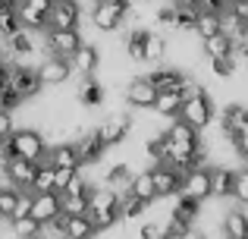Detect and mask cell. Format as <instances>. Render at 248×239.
Here are the masks:
<instances>
[{
    "label": "cell",
    "mask_w": 248,
    "mask_h": 239,
    "mask_svg": "<svg viewBox=\"0 0 248 239\" xmlns=\"http://www.w3.org/2000/svg\"><path fill=\"white\" fill-rule=\"evenodd\" d=\"M232 142H236V151H239V158L248 164V126L242 129L239 135H232Z\"/></svg>",
    "instance_id": "obj_45"
},
{
    "label": "cell",
    "mask_w": 248,
    "mask_h": 239,
    "mask_svg": "<svg viewBox=\"0 0 248 239\" xmlns=\"http://www.w3.org/2000/svg\"><path fill=\"white\" fill-rule=\"evenodd\" d=\"M132 195H139V198H145L148 205L157 198V189H154V176H151V170H139V173H132V179H129V186H126Z\"/></svg>",
    "instance_id": "obj_26"
},
{
    "label": "cell",
    "mask_w": 248,
    "mask_h": 239,
    "mask_svg": "<svg viewBox=\"0 0 248 239\" xmlns=\"http://www.w3.org/2000/svg\"><path fill=\"white\" fill-rule=\"evenodd\" d=\"M88 217H91V223H94L97 233H104V230H110L116 221H120V211H97V208H91Z\"/></svg>",
    "instance_id": "obj_38"
},
{
    "label": "cell",
    "mask_w": 248,
    "mask_h": 239,
    "mask_svg": "<svg viewBox=\"0 0 248 239\" xmlns=\"http://www.w3.org/2000/svg\"><path fill=\"white\" fill-rule=\"evenodd\" d=\"M232 198H236L242 208L248 205V164H245V167H239L236 176H232Z\"/></svg>",
    "instance_id": "obj_37"
},
{
    "label": "cell",
    "mask_w": 248,
    "mask_h": 239,
    "mask_svg": "<svg viewBox=\"0 0 248 239\" xmlns=\"http://www.w3.org/2000/svg\"><path fill=\"white\" fill-rule=\"evenodd\" d=\"M101 60H104L101 48H94V44L82 41V48L73 54V69H76V76H97V69H101Z\"/></svg>",
    "instance_id": "obj_17"
},
{
    "label": "cell",
    "mask_w": 248,
    "mask_h": 239,
    "mask_svg": "<svg viewBox=\"0 0 248 239\" xmlns=\"http://www.w3.org/2000/svg\"><path fill=\"white\" fill-rule=\"evenodd\" d=\"M179 239H207V236H204V230H201L198 223H195V227H188V230H186V233H182Z\"/></svg>",
    "instance_id": "obj_46"
},
{
    "label": "cell",
    "mask_w": 248,
    "mask_h": 239,
    "mask_svg": "<svg viewBox=\"0 0 248 239\" xmlns=\"http://www.w3.org/2000/svg\"><path fill=\"white\" fill-rule=\"evenodd\" d=\"M179 195H188V198H195V202H207V198H211V170H207L204 164L188 170L186 176H182Z\"/></svg>",
    "instance_id": "obj_11"
},
{
    "label": "cell",
    "mask_w": 248,
    "mask_h": 239,
    "mask_svg": "<svg viewBox=\"0 0 248 239\" xmlns=\"http://www.w3.org/2000/svg\"><path fill=\"white\" fill-rule=\"evenodd\" d=\"M82 29H47L44 32V50L57 57H66L73 60V54L82 48Z\"/></svg>",
    "instance_id": "obj_5"
},
{
    "label": "cell",
    "mask_w": 248,
    "mask_h": 239,
    "mask_svg": "<svg viewBox=\"0 0 248 239\" xmlns=\"http://www.w3.org/2000/svg\"><path fill=\"white\" fill-rule=\"evenodd\" d=\"M13 129H16V117H13V111L0 107V135H10Z\"/></svg>",
    "instance_id": "obj_44"
},
{
    "label": "cell",
    "mask_w": 248,
    "mask_h": 239,
    "mask_svg": "<svg viewBox=\"0 0 248 239\" xmlns=\"http://www.w3.org/2000/svg\"><path fill=\"white\" fill-rule=\"evenodd\" d=\"M6 151L19 154V158H29V160H38V164H47L50 145L38 126H16L6 135Z\"/></svg>",
    "instance_id": "obj_1"
},
{
    "label": "cell",
    "mask_w": 248,
    "mask_h": 239,
    "mask_svg": "<svg viewBox=\"0 0 248 239\" xmlns=\"http://www.w3.org/2000/svg\"><path fill=\"white\" fill-rule=\"evenodd\" d=\"M232 38H236V54L242 60H248V25H239V32Z\"/></svg>",
    "instance_id": "obj_42"
},
{
    "label": "cell",
    "mask_w": 248,
    "mask_h": 239,
    "mask_svg": "<svg viewBox=\"0 0 248 239\" xmlns=\"http://www.w3.org/2000/svg\"><path fill=\"white\" fill-rule=\"evenodd\" d=\"M139 239H167L164 233V221H145L139 230Z\"/></svg>",
    "instance_id": "obj_39"
},
{
    "label": "cell",
    "mask_w": 248,
    "mask_h": 239,
    "mask_svg": "<svg viewBox=\"0 0 248 239\" xmlns=\"http://www.w3.org/2000/svg\"><path fill=\"white\" fill-rule=\"evenodd\" d=\"M129 179H132V167H129V160H116V164H110L107 170H104V176H101V183H107V186H129Z\"/></svg>",
    "instance_id": "obj_30"
},
{
    "label": "cell",
    "mask_w": 248,
    "mask_h": 239,
    "mask_svg": "<svg viewBox=\"0 0 248 239\" xmlns=\"http://www.w3.org/2000/svg\"><path fill=\"white\" fill-rule=\"evenodd\" d=\"M179 120H186L188 126H195L198 132H204V129L214 123V104H211V98H207V95L186 98V101H182V111H179Z\"/></svg>",
    "instance_id": "obj_7"
},
{
    "label": "cell",
    "mask_w": 248,
    "mask_h": 239,
    "mask_svg": "<svg viewBox=\"0 0 248 239\" xmlns=\"http://www.w3.org/2000/svg\"><path fill=\"white\" fill-rule=\"evenodd\" d=\"M126 3H129V0H126Z\"/></svg>",
    "instance_id": "obj_51"
},
{
    "label": "cell",
    "mask_w": 248,
    "mask_h": 239,
    "mask_svg": "<svg viewBox=\"0 0 248 239\" xmlns=\"http://www.w3.org/2000/svg\"><path fill=\"white\" fill-rule=\"evenodd\" d=\"M239 239H248V236H239Z\"/></svg>",
    "instance_id": "obj_49"
},
{
    "label": "cell",
    "mask_w": 248,
    "mask_h": 239,
    "mask_svg": "<svg viewBox=\"0 0 248 239\" xmlns=\"http://www.w3.org/2000/svg\"><path fill=\"white\" fill-rule=\"evenodd\" d=\"M35 170H38V160L19 158V154H10V158L3 160V176H6V183H13L16 189H31Z\"/></svg>",
    "instance_id": "obj_9"
},
{
    "label": "cell",
    "mask_w": 248,
    "mask_h": 239,
    "mask_svg": "<svg viewBox=\"0 0 248 239\" xmlns=\"http://www.w3.org/2000/svg\"><path fill=\"white\" fill-rule=\"evenodd\" d=\"M73 145H76V151H79V158H82V167H88V164H101L104 151H107V142L101 139L97 126H94V129H85V132L73 142Z\"/></svg>",
    "instance_id": "obj_12"
},
{
    "label": "cell",
    "mask_w": 248,
    "mask_h": 239,
    "mask_svg": "<svg viewBox=\"0 0 248 239\" xmlns=\"http://www.w3.org/2000/svg\"><path fill=\"white\" fill-rule=\"evenodd\" d=\"M47 164H54V167H73V170H79V167H82V158H79V151H76L73 142H57V145H50V151H47Z\"/></svg>",
    "instance_id": "obj_23"
},
{
    "label": "cell",
    "mask_w": 248,
    "mask_h": 239,
    "mask_svg": "<svg viewBox=\"0 0 248 239\" xmlns=\"http://www.w3.org/2000/svg\"><path fill=\"white\" fill-rule=\"evenodd\" d=\"M126 104L135 111H151L154 101H157V85H154L148 76H129L126 82Z\"/></svg>",
    "instance_id": "obj_6"
},
{
    "label": "cell",
    "mask_w": 248,
    "mask_h": 239,
    "mask_svg": "<svg viewBox=\"0 0 248 239\" xmlns=\"http://www.w3.org/2000/svg\"><path fill=\"white\" fill-rule=\"evenodd\" d=\"M6 88V63H0V92Z\"/></svg>",
    "instance_id": "obj_48"
},
{
    "label": "cell",
    "mask_w": 248,
    "mask_h": 239,
    "mask_svg": "<svg viewBox=\"0 0 248 239\" xmlns=\"http://www.w3.org/2000/svg\"><path fill=\"white\" fill-rule=\"evenodd\" d=\"M232 176L236 170L226 164L211 167V198H232Z\"/></svg>",
    "instance_id": "obj_22"
},
{
    "label": "cell",
    "mask_w": 248,
    "mask_h": 239,
    "mask_svg": "<svg viewBox=\"0 0 248 239\" xmlns=\"http://www.w3.org/2000/svg\"><path fill=\"white\" fill-rule=\"evenodd\" d=\"M223 236L226 239H239V236H248V214L245 208H230L223 214Z\"/></svg>",
    "instance_id": "obj_25"
},
{
    "label": "cell",
    "mask_w": 248,
    "mask_h": 239,
    "mask_svg": "<svg viewBox=\"0 0 248 239\" xmlns=\"http://www.w3.org/2000/svg\"><path fill=\"white\" fill-rule=\"evenodd\" d=\"M54 170H57V176H54V189L57 192H63L76 179V173H79V170H73V167H54Z\"/></svg>",
    "instance_id": "obj_40"
},
{
    "label": "cell",
    "mask_w": 248,
    "mask_h": 239,
    "mask_svg": "<svg viewBox=\"0 0 248 239\" xmlns=\"http://www.w3.org/2000/svg\"><path fill=\"white\" fill-rule=\"evenodd\" d=\"M6 223L13 227V236H16V239H31V236L41 233V223H38L31 214H25V217H13V221H6Z\"/></svg>",
    "instance_id": "obj_32"
},
{
    "label": "cell",
    "mask_w": 248,
    "mask_h": 239,
    "mask_svg": "<svg viewBox=\"0 0 248 239\" xmlns=\"http://www.w3.org/2000/svg\"><path fill=\"white\" fill-rule=\"evenodd\" d=\"M54 176H57L54 164H38L35 179H31V192H50V189H54Z\"/></svg>",
    "instance_id": "obj_35"
},
{
    "label": "cell",
    "mask_w": 248,
    "mask_h": 239,
    "mask_svg": "<svg viewBox=\"0 0 248 239\" xmlns=\"http://www.w3.org/2000/svg\"><path fill=\"white\" fill-rule=\"evenodd\" d=\"M97 132H101V139L110 145H123V142L132 135V113H113V117H107L97 126Z\"/></svg>",
    "instance_id": "obj_13"
},
{
    "label": "cell",
    "mask_w": 248,
    "mask_h": 239,
    "mask_svg": "<svg viewBox=\"0 0 248 239\" xmlns=\"http://www.w3.org/2000/svg\"><path fill=\"white\" fill-rule=\"evenodd\" d=\"M6 88H13L22 101H35L44 92L41 79H38V69L22 66V63H6Z\"/></svg>",
    "instance_id": "obj_3"
},
{
    "label": "cell",
    "mask_w": 248,
    "mask_h": 239,
    "mask_svg": "<svg viewBox=\"0 0 248 239\" xmlns=\"http://www.w3.org/2000/svg\"><path fill=\"white\" fill-rule=\"evenodd\" d=\"M201 50H204V57H230V54H236V38L223 29L217 35L201 38Z\"/></svg>",
    "instance_id": "obj_21"
},
{
    "label": "cell",
    "mask_w": 248,
    "mask_h": 239,
    "mask_svg": "<svg viewBox=\"0 0 248 239\" xmlns=\"http://www.w3.org/2000/svg\"><path fill=\"white\" fill-rule=\"evenodd\" d=\"M63 211H60V192H35L31 195V217H35L38 223H50V221H57Z\"/></svg>",
    "instance_id": "obj_14"
},
{
    "label": "cell",
    "mask_w": 248,
    "mask_h": 239,
    "mask_svg": "<svg viewBox=\"0 0 248 239\" xmlns=\"http://www.w3.org/2000/svg\"><path fill=\"white\" fill-rule=\"evenodd\" d=\"M170 214L179 217V221H186V223H198L201 202H195V198H188V195H179V202L173 205V211H170Z\"/></svg>",
    "instance_id": "obj_31"
},
{
    "label": "cell",
    "mask_w": 248,
    "mask_h": 239,
    "mask_svg": "<svg viewBox=\"0 0 248 239\" xmlns=\"http://www.w3.org/2000/svg\"><path fill=\"white\" fill-rule=\"evenodd\" d=\"M50 6H54V0H19V19H22L25 29L44 32L47 29Z\"/></svg>",
    "instance_id": "obj_10"
},
{
    "label": "cell",
    "mask_w": 248,
    "mask_h": 239,
    "mask_svg": "<svg viewBox=\"0 0 248 239\" xmlns=\"http://www.w3.org/2000/svg\"><path fill=\"white\" fill-rule=\"evenodd\" d=\"M245 126H248V107L245 104L232 101V104H226L223 111H220V129H223L226 135H239Z\"/></svg>",
    "instance_id": "obj_18"
},
{
    "label": "cell",
    "mask_w": 248,
    "mask_h": 239,
    "mask_svg": "<svg viewBox=\"0 0 248 239\" xmlns=\"http://www.w3.org/2000/svg\"><path fill=\"white\" fill-rule=\"evenodd\" d=\"M38 79H41L44 88H60L69 82V76L76 73L73 69V60H66V57H57V54H47L41 57V63H38Z\"/></svg>",
    "instance_id": "obj_4"
},
{
    "label": "cell",
    "mask_w": 248,
    "mask_h": 239,
    "mask_svg": "<svg viewBox=\"0 0 248 239\" xmlns=\"http://www.w3.org/2000/svg\"><path fill=\"white\" fill-rule=\"evenodd\" d=\"M167 54H170V41L160 35L157 29H151V32H148V38H145V63L157 66L160 60H167Z\"/></svg>",
    "instance_id": "obj_24"
},
{
    "label": "cell",
    "mask_w": 248,
    "mask_h": 239,
    "mask_svg": "<svg viewBox=\"0 0 248 239\" xmlns=\"http://www.w3.org/2000/svg\"><path fill=\"white\" fill-rule=\"evenodd\" d=\"M145 208H148V202L139 198V195H132L129 189L120 195V221H135V217L145 214Z\"/></svg>",
    "instance_id": "obj_29"
},
{
    "label": "cell",
    "mask_w": 248,
    "mask_h": 239,
    "mask_svg": "<svg viewBox=\"0 0 248 239\" xmlns=\"http://www.w3.org/2000/svg\"><path fill=\"white\" fill-rule=\"evenodd\" d=\"M217 32H223V16H220V13H211V10H198L195 35L207 38V35H217Z\"/></svg>",
    "instance_id": "obj_28"
},
{
    "label": "cell",
    "mask_w": 248,
    "mask_h": 239,
    "mask_svg": "<svg viewBox=\"0 0 248 239\" xmlns=\"http://www.w3.org/2000/svg\"><path fill=\"white\" fill-rule=\"evenodd\" d=\"M198 10H211V13L226 16L230 13V0H198Z\"/></svg>",
    "instance_id": "obj_43"
},
{
    "label": "cell",
    "mask_w": 248,
    "mask_h": 239,
    "mask_svg": "<svg viewBox=\"0 0 248 239\" xmlns=\"http://www.w3.org/2000/svg\"><path fill=\"white\" fill-rule=\"evenodd\" d=\"M182 92H157V101H154V111L160 117H179L182 111Z\"/></svg>",
    "instance_id": "obj_27"
},
{
    "label": "cell",
    "mask_w": 248,
    "mask_h": 239,
    "mask_svg": "<svg viewBox=\"0 0 248 239\" xmlns=\"http://www.w3.org/2000/svg\"><path fill=\"white\" fill-rule=\"evenodd\" d=\"M60 211L63 214H88V195H66V192H60Z\"/></svg>",
    "instance_id": "obj_36"
},
{
    "label": "cell",
    "mask_w": 248,
    "mask_h": 239,
    "mask_svg": "<svg viewBox=\"0 0 248 239\" xmlns=\"http://www.w3.org/2000/svg\"><path fill=\"white\" fill-rule=\"evenodd\" d=\"M126 16H129L126 0H94V6L88 10L91 25H94L97 32H104V35L123 29V25H126Z\"/></svg>",
    "instance_id": "obj_2"
},
{
    "label": "cell",
    "mask_w": 248,
    "mask_h": 239,
    "mask_svg": "<svg viewBox=\"0 0 248 239\" xmlns=\"http://www.w3.org/2000/svg\"><path fill=\"white\" fill-rule=\"evenodd\" d=\"M179 92H182V98H198V95H207L204 85H201V82H195V79H188V76L182 79V88H179Z\"/></svg>",
    "instance_id": "obj_41"
},
{
    "label": "cell",
    "mask_w": 248,
    "mask_h": 239,
    "mask_svg": "<svg viewBox=\"0 0 248 239\" xmlns=\"http://www.w3.org/2000/svg\"><path fill=\"white\" fill-rule=\"evenodd\" d=\"M19 192L22 189H16L13 183H0V214H3V221L13 217V211L19 205Z\"/></svg>",
    "instance_id": "obj_33"
},
{
    "label": "cell",
    "mask_w": 248,
    "mask_h": 239,
    "mask_svg": "<svg viewBox=\"0 0 248 239\" xmlns=\"http://www.w3.org/2000/svg\"><path fill=\"white\" fill-rule=\"evenodd\" d=\"M76 101H79V107H85V111H94V107H101L107 101V85L101 79H94V76H82Z\"/></svg>",
    "instance_id": "obj_16"
},
{
    "label": "cell",
    "mask_w": 248,
    "mask_h": 239,
    "mask_svg": "<svg viewBox=\"0 0 248 239\" xmlns=\"http://www.w3.org/2000/svg\"><path fill=\"white\" fill-rule=\"evenodd\" d=\"M151 176H154V189H157V198H170V195H179V186H182V173L170 164H154L151 167Z\"/></svg>",
    "instance_id": "obj_15"
},
{
    "label": "cell",
    "mask_w": 248,
    "mask_h": 239,
    "mask_svg": "<svg viewBox=\"0 0 248 239\" xmlns=\"http://www.w3.org/2000/svg\"><path fill=\"white\" fill-rule=\"evenodd\" d=\"M82 16L85 10L79 0H54L50 16H47V29H79Z\"/></svg>",
    "instance_id": "obj_8"
},
{
    "label": "cell",
    "mask_w": 248,
    "mask_h": 239,
    "mask_svg": "<svg viewBox=\"0 0 248 239\" xmlns=\"http://www.w3.org/2000/svg\"><path fill=\"white\" fill-rule=\"evenodd\" d=\"M0 221H3V214H0Z\"/></svg>",
    "instance_id": "obj_50"
},
{
    "label": "cell",
    "mask_w": 248,
    "mask_h": 239,
    "mask_svg": "<svg viewBox=\"0 0 248 239\" xmlns=\"http://www.w3.org/2000/svg\"><path fill=\"white\" fill-rule=\"evenodd\" d=\"M63 217V233L66 239H94L97 230L88 214H60Z\"/></svg>",
    "instance_id": "obj_20"
},
{
    "label": "cell",
    "mask_w": 248,
    "mask_h": 239,
    "mask_svg": "<svg viewBox=\"0 0 248 239\" xmlns=\"http://www.w3.org/2000/svg\"><path fill=\"white\" fill-rule=\"evenodd\" d=\"M195 22H198V10H192V6H179L176 22H173V32H176V35H195Z\"/></svg>",
    "instance_id": "obj_34"
},
{
    "label": "cell",
    "mask_w": 248,
    "mask_h": 239,
    "mask_svg": "<svg viewBox=\"0 0 248 239\" xmlns=\"http://www.w3.org/2000/svg\"><path fill=\"white\" fill-rule=\"evenodd\" d=\"M148 79L157 85V92H179L186 73H182V69H176V66H160V63H157V66L148 73Z\"/></svg>",
    "instance_id": "obj_19"
},
{
    "label": "cell",
    "mask_w": 248,
    "mask_h": 239,
    "mask_svg": "<svg viewBox=\"0 0 248 239\" xmlns=\"http://www.w3.org/2000/svg\"><path fill=\"white\" fill-rule=\"evenodd\" d=\"M176 6H192V10H198V0H173Z\"/></svg>",
    "instance_id": "obj_47"
}]
</instances>
